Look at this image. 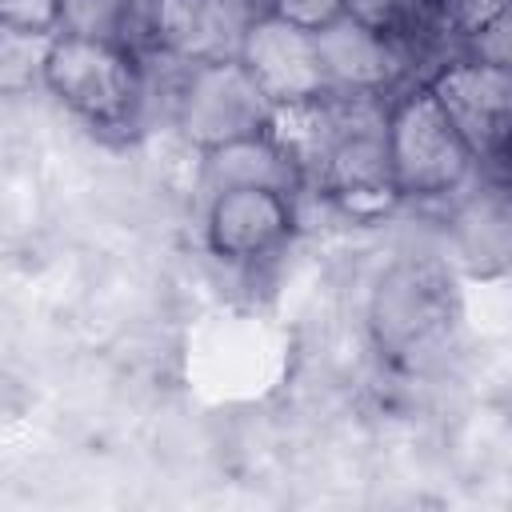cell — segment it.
I'll use <instances>...</instances> for the list:
<instances>
[{"label": "cell", "instance_id": "2e32d148", "mask_svg": "<svg viewBox=\"0 0 512 512\" xmlns=\"http://www.w3.org/2000/svg\"><path fill=\"white\" fill-rule=\"evenodd\" d=\"M468 52H472L468 60L508 68V64H512V12H500V16H492L488 24H480V28L468 36Z\"/></svg>", "mask_w": 512, "mask_h": 512}, {"label": "cell", "instance_id": "7a4b0ae2", "mask_svg": "<svg viewBox=\"0 0 512 512\" xmlns=\"http://www.w3.org/2000/svg\"><path fill=\"white\" fill-rule=\"evenodd\" d=\"M40 80L64 108L96 128H120L140 112V60L112 40L52 32Z\"/></svg>", "mask_w": 512, "mask_h": 512}, {"label": "cell", "instance_id": "3957f363", "mask_svg": "<svg viewBox=\"0 0 512 512\" xmlns=\"http://www.w3.org/2000/svg\"><path fill=\"white\" fill-rule=\"evenodd\" d=\"M384 148H388V164H392L400 200L448 196L476 168L468 144L448 124V116L440 112V104L432 100V92L424 84L404 92L388 108Z\"/></svg>", "mask_w": 512, "mask_h": 512}, {"label": "cell", "instance_id": "9c48e42d", "mask_svg": "<svg viewBox=\"0 0 512 512\" xmlns=\"http://www.w3.org/2000/svg\"><path fill=\"white\" fill-rule=\"evenodd\" d=\"M384 124L344 136L328 152V160L316 176V188L352 220H376L400 204L388 148H384Z\"/></svg>", "mask_w": 512, "mask_h": 512}, {"label": "cell", "instance_id": "4fadbf2b", "mask_svg": "<svg viewBox=\"0 0 512 512\" xmlns=\"http://www.w3.org/2000/svg\"><path fill=\"white\" fill-rule=\"evenodd\" d=\"M52 32H16L0 28V92H24L44 72Z\"/></svg>", "mask_w": 512, "mask_h": 512}, {"label": "cell", "instance_id": "5bb4252c", "mask_svg": "<svg viewBox=\"0 0 512 512\" xmlns=\"http://www.w3.org/2000/svg\"><path fill=\"white\" fill-rule=\"evenodd\" d=\"M128 4L132 0H60L56 32L120 44V24L128 16Z\"/></svg>", "mask_w": 512, "mask_h": 512}, {"label": "cell", "instance_id": "8fae6325", "mask_svg": "<svg viewBox=\"0 0 512 512\" xmlns=\"http://www.w3.org/2000/svg\"><path fill=\"white\" fill-rule=\"evenodd\" d=\"M228 188H268L280 196H296V192H304V180H300L296 164L284 156V148L268 132H260V136L232 140V144L204 152L200 192L216 196Z\"/></svg>", "mask_w": 512, "mask_h": 512}, {"label": "cell", "instance_id": "e0dca14e", "mask_svg": "<svg viewBox=\"0 0 512 512\" xmlns=\"http://www.w3.org/2000/svg\"><path fill=\"white\" fill-rule=\"evenodd\" d=\"M264 12L304 28V32H320L324 24H332L336 16H344L340 0H264Z\"/></svg>", "mask_w": 512, "mask_h": 512}, {"label": "cell", "instance_id": "5b68a950", "mask_svg": "<svg viewBox=\"0 0 512 512\" xmlns=\"http://www.w3.org/2000/svg\"><path fill=\"white\" fill-rule=\"evenodd\" d=\"M432 100L448 116V124L468 144L472 160H504L508 124H512V68L480 64V60H452L428 84Z\"/></svg>", "mask_w": 512, "mask_h": 512}, {"label": "cell", "instance_id": "ba28073f", "mask_svg": "<svg viewBox=\"0 0 512 512\" xmlns=\"http://www.w3.org/2000/svg\"><path fill=\"white\" fill-rule=\"evenodd\" d=\"M240 64L272 104H296L332 92L316 52V36L272 12H260L252 20L240 44Z\"/></svg>", "mask_w": 512, "mask_h": 512}, {"label": "cell", "instance_id": "7c38bea8", "mask_svg": "<svg viewBox=\"0 0 512 512\" xmlns=\"http://www.w3.org/2000/svg\"><path fill=\"white\" fill-rule=\"evenodd\" d=\"M344 16L396 36V40H412L428 28H436V0H340Z\"/></svg>", "mask_w": 512, "mask_h": 512}, {"label": "cell", "instance_id": "30bf717a", "mask_svg": "<svg viewBox=\"0 0 512 512\" xmlns=\"http://www.w3.org/2000/svg\"><path fill=\"white\" fill-rule=\"evenodd\" d=\"M316 36V52L328 76L332 92H368V96H384L396 88V80L408 68V52L404 40L384 36L352 16H336L332 24H324Z\"/></svg>", "mask_w": 512, "mask_h": 512}, {"label": "cell", "instance_id": "277c9868", "mask_svg": "<svg viewBox=\"0 0 512 512\" xmlns=\"http://www.w3.org/2000/svg\"><path fill=\"white\" fill-rule=\"evenodd\" d=\"M272 100L260 92V84L248 76L240 60H220V64H188L176 104H172V124L180 136L208 152L232 140H248L268 132Z\"/></svg>", "mask_w": 512, "mask_h": 512}, {"label": "cell", "instance_id": "ac0fdd59", "mask_svg": "<svg viewBox=\"0 0 512 512\" xmlns=\"http://www.w3.org/2000/svg\"><path fill=\"white\" fill-rule=\"evenodd\" d=\"M60 0H0V28L16 32H56Z\"/></svg>", "mask_w": 512, "mask_h": 512}, {"label": "cell", "instance_id": "6da1fadb", "mask_svg": "<svg viewBox=\"0 0 512 512\" xmlns=\"http://www.w3.org/2000/svg\"><path fill=\"white\" fill-rule=\"evenodd\" d=\"M260 0H132L120 24V48L132 56H172L184 64L240 60V44Z\"/></svg>", "mask_w": 512, "mask_h": 512}, {"label": "cell", "instance_id": "52a82bcc", "mask_svg": "<svg viewBox=\"0 0 512 512\" xmlns=\"http://www.w3.org/2000/svg\"><path fill=\"white\" fill-rule=\"evenodd\" d=\"M296 196H280L268 188H228L208 196L204 236L212 256L224 264H260L276 256L296 224Z\"/></svg>", "mask_w": 512, "mask_h": 512}, {"label": "cell", "instance_id": "9a60e30c", "mask_svg": "<svg viewBox=\"0 0 512 512\" xmlns=\"http://www.w3.org/2000/svg\"><path fill=\"white\" fill-rule=\"evenodd\" d=\"M508 12V0H436V28L468 40L480 24Z\"/></svg>", "mask_w": 512, "mask_h": 512}, {"label": "cell", "instance_id": "8992f818", "mask_svg": "<svg viewBox=\"0 0 512 512\" xmlns=\"http://www.w3.org/2000/svg\"><path fill=\"white\" fill-rule=\"evenodd\" d=\"M452 324V280L440 264H400L392 268L372 300V332L392 356H416Z\"/></svg>", "mask_w": 512, "mask_h": 512}]
</instances>
